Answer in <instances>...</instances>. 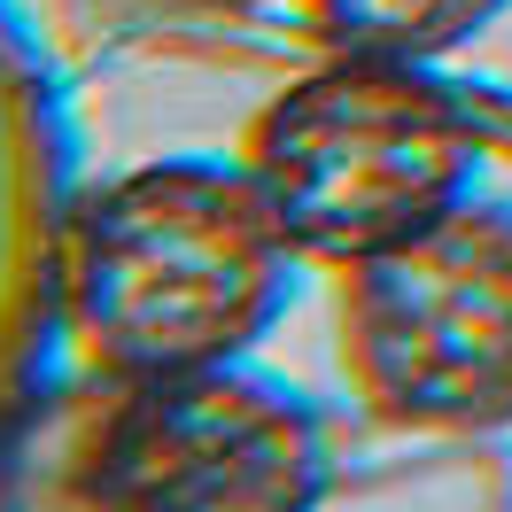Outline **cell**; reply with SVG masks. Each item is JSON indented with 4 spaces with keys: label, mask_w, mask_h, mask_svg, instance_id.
<instances>
[{
    "label": "cell",
    "mask_w": 512,
    "mask_h": 512,
    "mask_svg": "<svg viewBox=\"0 0 512 512\" xmlns=\"http://www.w3.org/2000/svg\"><path fill=\"white\" fill-rule=\"evenodd\" d=\"M295 264L249 156H156L70 202L63 319L94 373H202L280 326Z\"/></svg>",
    "instance_id": "1"
},
{
    "label": "cell",
    "mask_w": 512,
    "mask_h": 512,
    "mask_svg": "<svg viewBox=\"0 0 512 512\" xmlns=\"http://www.w3.org/2000/svg\"><path fill=\"white\" fill-rule=\"evenodd\" d=\"M280 225L303 256L350 272L474 194V125L427 78V63H342L295 78L241 140Z\"/></svg>",
    "instance_id": "3"
},
{
    "label": "cell",
    "mask_w": 512,
    "mask_h": 512,
    "mask_svg": "<svg viewBox=\"0 0 512 512\" xmlns=\"http://www.w3.org/2000/svg\"><path fill=\"white\" fill-rule=\"evenodd\" d=\"M342 365L404 435L512 427V202L466 194L342 280Z\"/></svg>",
    "instance_id": "4"
},
{
    "label": "cell",
    "mask_w": 512,
    "mask_h": 512,
    "mask_svg": "<svg viewBox=\"0 0 512 512\" xmlns=\"http://www.w3.org/2000/svg\"><path fill=\"white\" fill-rule=\"evenodd\" d=\"M319 32L342 55H381V63H443L466 39H481L512 0H311Z\"/></svg>",
    "instance_id": "5"
},
{
    "label": "cell",
    "mask_w": 512,
    "mask_h": 512,
    "mask_svg": "<svg viewBox=\"0 0 512 512\" xmlns=\"http://www.w3.org/2000/svg\"><path fill=\"white\" fill-rule=\"evenodd\" d=\"M202 8H272V0H202Z\"/></svg>",
    "instance_id": "6"
},
{
    "label": "cell",
    "mask_w": 512,
    "mask_h": 512,
    "mask_svg": "<svg viewBox=\"0 0 512 512\" xmlns=\"http://www.w3.org/2000/svg\"><path fill=\"white\" fill-rule=\"evenodd\" d=\"M319 404L249 357L202 373H94L0 435V512H319Z\"/></svg>",
    "instance_id": "2"
}]
</instances>
